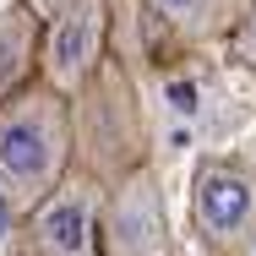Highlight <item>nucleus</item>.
Masks as SVG:
<instances>
[{
	"instance_id": "obj_1",
	"label": "nucleus",
	"mask_w": 256,
	"mask_h": 256,
	"mask_svg": "<svg viewBox=\"0 0 256 256\" xmlns=\"http://www.w3.org/2000/svg\"><path fill=\"white\" fill-rule=\"evenodd\" d=\"M76 136H71V98L50 82H22L0 98V202L6 212H28L38 196L71 174Z\"/></svg>"
},
{
	"instance_id": "obj_7",
	"label": "nucleus",
	"mask_w": 256,
	"mask_h": 256,
	"mask_svg": "<svg viewBox=\"0 0 256 256\" xmlns=\"http://www.w3.org/2000/svg\"><path fill=\"white\" fill-rule=\"evenodd\" d=\"M38 11L28 0H6L0 11V98L38 76Z\"/></svg>"
},
{
	"instance_id": "obj_8",
	"label": "nucleus",
	"mask_w": 256,
	"mask_h": 256,
	"mask_svg": "<svg viewBox=\"0 0 256 256\" xmlns=\"http://www.w3.org/2000/svg\"><path fill=\"white\" fill-rule=\"evenodd\" d=\"M28 6H33V11H38V16H44V11H50L54 0H28Z\"/></svg>"
},
{
	"instance_id": "obj_4",
	"label": "nucleus",
	"mask_w": 256,
	"mask_h": 256,
	"mask_svg": "<svg viewBox=\"0 0 256 256\" xmlns=\"http://www.w3.org/2000/svg\"><path fill=\"white\" fill-rule=\"evenodd\" d=\"M98 207H104V180L71 164V174L50 196L22 212L28 251L33 256H98Z\"/></svg>"
},
{
	"instance_id": "obj_5",
	"label": "nucleus",
	"mask_w": 256,
	"mask_h": 256,
	"mask_svg": "<svg viewBox=\"0 0 256 256\" xmlns=\"http://www.w3.org/2000/svg\"><path fill=\"white\" fill-rule=\"evenodd\" d=\"M196 234L218 251H240L256 240V169L246 158H202L191 174Z\"/></svg>"
},
{
	"instance_id": "obj_6",
	"label": "nucleus",
	"mask_w": 256,
	"mask_h": 256,
	"mask_svg": "<svg viewBox=\"0 0 256 256\" xmlns=\"http://www.w3.org/2000/svg\"><path fill=\"white\" fill-rule=\"evenodd\" d=\"M142 6H148V16H153L158 28H169V33L186 38V44L224 38V33L251 11V0H142Z\"/></svg>"
},
{
	"instance_id": "obj_3",
	"label": "nucleus",
	"mask_w": 256,
	"mask_h": 256,
	"mask_svg": "<svg viewBox=\"0 0 256 256\" xmlns=\"http://www.w3.org/2000/svg\"><path fill=\"white\" fill-rule=\"evenodd\" d=\"M109 38V0H54L38 22V82L66 98L104 66Z\"/></svg>"
},
{
	"instance_id": "obj_2",
	"label": "nucleus",
	"mask_w": 256,
	"mask_h": 256,
	"mask_svg": "<svg viewBox=\"0 0 256 256\" xmlns=\"http://www.w3.org/2000/svg\"><path fill=\"white\" fill-rule=\"evenodd\" d=\"M98 256H174L164 191H158V174L148 164H131L114 186H104Z\"/></svg>"
}]
</instances>
